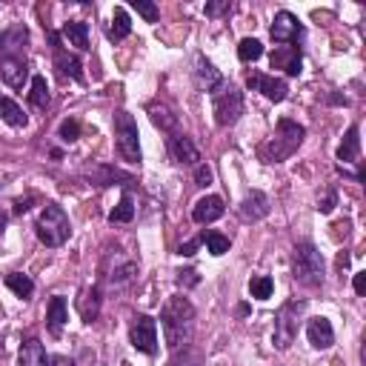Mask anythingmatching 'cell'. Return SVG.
<instances>
[{
	"instance_id": "obj_1",
	"label": "cell",
	"mask_w": 366,
	"mask_h": 366,
	"mask_svg": "<svg viewBox=\"0 0 366 366\" xmlns=\"http://www.w3.org/2000/svg\"><path fill=\"white\" fill-rule=\"evenodd\" d=\"M161 326H164L166 347L172 352L186 347L192 341V332H195V306L189 303V298L172 295L161 309Z\"/></svg>"
},
{
	"instance_id": "obj_2",
	"label": "cell",
	"mask_w": 366,
	"mask_h": 366,
	"mask_svg": "<svg viewBox=\"0 0 366 366\" xmlns=\"http://www.w3.org/2000/svg\"><path fill=\"white\" fill-rule=\"evenodd\" d=\"M303 138H306V129L301 123H295L289 118H280L278 126H275V135L257 149V154L266 164H280V161L289 158V154L298 152V146L303 143Z\"/></svg>"
},
{
	"instance_id": "obj_3",
	"label": "cell",
	"mask_w": 366,
	"mask_h": 366,
	"mask_svg": "<svg viewBox=\"0 0 366 366\" xmlns=\"http://www.w3.org/2000/svg\"><path fill=\"white\" fill-rule=\"evenodd\" d=\"M292 275L301 286H309V289H315V286L324 283V255L318 252L315 244H309V241H301L292 252Z\"/></svg>"
},
{
	"instance_id": "obj_4",
	"label": "cell",
	"mask_w": 366,
	"mask_h": 366,
	"mask_svg": "<svg viewBox=\"0 0 366 366\" xmlns=\"http://www.w3.org/2000/svg\"><path fill=\"white\" fill-rule=\"evenodd\" d=\"M35 229H38L40 244H46V246H51V249L63 246V244L69 241V232H72L69 215L63 212V206H58V203H46V206L40 209Z\"/></svg>"
},
{
	"instance_id": "obj_5",
	"label": "cell",
	"mask_w": 366,
	"mask_h": 366,
	"mask_svg": "<svg viewBox=\"0 0 366 366\" xmlns=\"http://www.w3.org/2000/svg\"><path fill=\"white\" fill-rule=\"evenodd\" d=\"M212 112L218 126H234L244 115V92L234 83H221L212 92Z\"/></svg>"
},
{
	"instance_id": "obj_6",
	"label": "cell",
	"mask_w": 366,
	"mask_h": 366,
	"mask_svg": "<svg viewBox=\"0 0 366 366\" xmlns=\"http://www.w3.org/2000/svg\"><path fill=\"white\" fill-rule=\"evenodd\" d=\"M115 138H118V152L120 158L129 164H141V132H138V120L129 115L126 109L115 112Z\"/></svg>"
},
{
	"instance_id": "obj_7",
	"label": "cell",
	"mask_w": 366,
	"mask_h": 366,
	"mask_svg": "<svg viewBox=\"0 0 366 366\" xmlns=\"http://www.w3.org/2000/svg\"><path fill=\"white\" fill-rule=\"evenodd\" d=\"M306 309L303 301H289L286 306H280L278 312V318H275V347L278 349H289L292 341H295V335H298V315Z\"/></svg>"
},
{
	"instance_id": "obj_8",
	"label": "cell",
	"mask_w": 366,
	"mask_h": 366,
	"mask_svg": "<svg viewBox=\"0 0 366 366\" xmlns=\"http://www.w3.org/2000/svg\"><path fill=\"white\" fill-rule=\"evenodd\" d=\"M129 341L132 347L143 355H154L158 352V321L152 315H138L129 326Z\"/></svg>"
},
{
	"instance_id": "obj_9",
	"label": "cell",
	"mask_w": 366,
	"mask_h": 366,
	"mask_svg": "<svg viewBox=\"0 0 366 366\" xmlns=\"http://www.w3.org/2000/svg\"><path fill=\"white\" fill-rule=\"evenodd\" d=\"M246 86H249L252 92H260L264 97L275 100V103H280V100H286V97H289V86H286V81H280V77H275V74L249 72V77H246Z\"/></svg>"
},
{
	"instance_id": "obj_10",
	"label": "cell",
	"mask_w": 366,
	"mask_h": 366,
	"mask_svg": "<svg viewBox=\"0 0 366 366\" xmlns=\"http://www.w3.org/2000/svg\"><path fill=\"white\" fill-rule=\"evenodd\" d=\"M269 35H272L275 43H298V40L303 38V26H301V20H298L292 12L280 9V12L275 15V23H272Z\"/></svg>"
},
{
	"instance_id": "obj_11",
	"label": "cell",
	"mask_w": 366,
	"mask_h": 366,
	"mask_svg": "<svg viewBox=\"0 0 366 366\" xmlns=\"http://www.w3.org/2000/svg\"><path fill=\"white\" fill-rule=\"evenodd\" d=\"M169 152H172V158H175L177 164H183V166H198V161H200V152H198V146L192 143V138L180 135V132H175V135L169 138Z\"/></svg>"
},
{
	"instance_id": "obj_12",
	"label": "cell",
	"mask_w": 366,
	"mask_h": 366,
	"mask_svg": "<svg viewBox=\"0 0 366 366\" xmlns=\"http://www.w3.org/2000/svg\"><path fill=\"white\" fill-rule=\"evenodd\" d=\"M269 198L264 195V192H257V189H252L246 198H244V203H241V218L246 221V223H255V221H264L266 215H269Z\"/></svg>"
},
{
	"instance_id": "obj_13",
	"label": "cell",
	"mask_w": 366,
	"mask_h": 366,
	"mask_svg": "<svg viewBox=\"0 0 366 366\" xmlns=\"http://www.w3.org/2000/svg\"><path fill=\"white\" fill-rule=\"evenodd\" d=\"M272 69H283L289 77H298L301 69H303V61H301V49L298 46H280L272 51Z\"/></svg>"
},
{
	"instance_id": "obj_14",
	"label": "cell",
	"mask_w": 366,
	"mask_h": 366,
	"mask_svg": "<svg viewBox=\"0 0 366 366\" xmlns=\"http://www.w3.org/2000/svg\"><path fill=\"white\" fill-rule=\"evenodd\" d=\"M0 77L12 89H23L26 77H29V63H26V58H0Z\"/></svg>"
},
{
	"instance_id": "obj_15",
	"label": "cell",
	"mask_w": 366,
	"mask_h": 366,
	"mask_svg": "<svg viewBox=\"0 0 366 366\" xmlns=\"http://www.w3.org/2000/svg\"><path fill=\"white\" fill-rule=\"evenodd\" d=\"M195 83H198L200 92H209V95H212V92L223 83V74H221L212 63H209L203 55H198V61H195Z\"/></svg>"
},
{
	"instance_id": "obj_16",
	"label": "cell",
	"mask_w": 366,
	"mask_h": 366,
	"mask_svg": "<svg viewBox=\"0 0 366 366\" xmlns=\"http://www.w3.org/2000/svg\"><path fill=\"white\" fill-rule=\"evenodd\" d=\"M223 212H226L223 200H221L218 195H206V198H200V200L195 203V209H192V221H195V223H212V221L223 218Z\"/></svg>"
},
{
	"instance_id": "obj_17",
	"label": "cell",
	"mask_w": 366,
	"mask_h": 366,
	"mask_svg": "<svg viewBox=\"0 0 366 366\" xmlns=\"http://www.w3.org/2000/svg\"><path fill=\"white\" fill-rule=\"evenodd\" d=\"M26 43H29L26 26H12L9 32L0 35V51H3V58H23Z\"/></svg>"
},
{
	"instance_id": "obj_18",
	"label": "cell",
	"mask_w": 366,
	"mask_h": 366,
	"mask_svg": "<svg viewBox=\"0 0 366 366\" xmlns=\"http://www.w3.org/2000/svg\"><path fill=\"white\" fill-rule=\"evenodd\" d=\"M306 337H309V344L315 347V349H329L335 344V329L326 318H312L306 324Z\"/></svg>"
},
{
	"instance_id": "obj_19",
	"label": "cell",
	"mask_w": 366,
	"mask_h": 366,
	"mask_svg": "<svg viewBox=\"0 0 366 366\" xmlns=\"http://www.w3.org/2000/svg\"><path fill=\"white\" fill-rule=\"evenodd\" d=\"M51 43H55V63H58L61 74L72 77V81H77V83H83V63H81V58L66 55V51L61 49V40H58V35H51Z\"/></svg>"
},
{
	"instance_id": "obj_20",
	"label": "cell",
	"mask_w": 366,
	"mask_h": 366,
	"mask_svg": "<svg viewBox=\"0 0 366 366\" xmlns=\"http://www.w3.org/2000/svg\"><path fill=\"white\" fill-rule=\"evenodd\" d=\"M66 321H69L66 298H61V295H58V298H51V301H49V309H46V326H49V332L55 335V337H61Z\"/></svg>"
},
{
	"instance_id": "obj_21",
	"label": "cell",
	"mask_w": 366,
	"mask_h": 366,
	"mask_svg": "<svg viewBox=\"0 0 366 366\" xmlns=\"http://www.w3.org/2000/svg\"><path fill=\"white\" fill-rule=\"evenodd\" d=\"M20 366H49V355L43 349V344L38 337H29L23 347H20V358H17Z\"/></svg>"
},
{
	"instance_id": "obj_22",
	"label": "cell",
	"mask_w": 366,
	"mask_h": 366,
	"mask_svg": "<svg viewBox=\"0 0 366 366\" xmlns=\"http://www.w3.org/2000/svg\"><path fill=\"white\" fill-rule=\"evenodd\" d=\"M358 154H360V129H358V126H349L347 135H344V141H341V146H337V161L355 164Z\"/></svg>"
},
{
	"instance_id": "obj_23",
	"label": "cell",
	"mask_w": 366,
	"mask_h": 366,
	"mask_svg": "<svg viewBox=\"0 0 366 366\" xmlns=\"http://www.w3.org/2000/svg\"><path fill=\"white\" fill-rule=\"evenodd\" d=\"M63 38L69 40V46L86 51V49H89V26H86L83 20H69V23L63 26Z\"/></svg>"
},
{
	"instance_id": "obj_24",
	"label": "cell",
	"mask_w": 366,
	"mask_h": 366,
	"mask_svg": "<svg viewBox=\"0 0 366 366\" xmlns=\"http://www.w3.org/2000/svg\"><path fill=\"white\" fill-rule=\"evenodd\" d=\"M138 275V260H126V264L115 266L109 275H106V283L112 286V289H123L126 283H132Z\"/></svg>"
},
{
	"instance_id": "obj_25",
	"label": "cell",
	"mask_w": 366,
	"mask_h": 366,
	"mask_svg": "<svg viewBox=\"0 0 366 366\" xmlns=\"http://www.w3.org/2000/svg\"><path fill=\"white\" fill-rule=\"evenodd\" d=\"M0 120L9 123V126H15V129H20V126L29 123L26 112L17 106V103H15L12 97H0Z\"/></svg>"
},
{
	"instance_id": "obj_26",
	"label": "cell",
	"mask_w": 366,
	"mask_h": 366,
	"mask_svg": "<svg viewBox=\"0 0 366 366\" xmlns=\"http://www.w3.org/2000/svg\"><path fill=\"white\" fill-rule=\"evenodd\" d=\"M77 309H81V315L86 324H92L97 315H100V289L97 286H92V289H86L81 295V301H77Z\"/></svg>"
},
{
	"instance_id": "obj_27",
	"label": "cell",
	"mask_w": 366,
	"mask_h": 366,
	"mask_svg": "<svg viewBox=\"0 0 366 366\" xmlns=\"http://www.w3.org/2000/svg\"><path fill=\"white\" fill-rule=\"evenodd\" d=\"M132 35V20H129V12L126 9H115V15H112V26H109V38L112 40H123V38H129Z\"/></svg>"
},
{
	"instance_id": "obj_28",
	"label": "cell",
	"mask_w": 366,
	"mask_h": 366,
	"mask_svg": "<svg viewBox=\"0 0 366 366\" xmlns=\"http://www.w3.org/2000/svg\"><path fill=\"white\" fill-rule=\"evenodd\" d=\"M6 286L17 295V298H32V292H35V280L32 278H26V275H20V272H9L6 275Z\"/></svg>"
},
{
	"instance_id": "obj_29",
	"label": "cell",
	"mask_w": 366,
	"mask_h": 366,
	"mask_svg": "<svg viewBox=\"0 0 366 366\" xmlns=\"http://www.w3.org/2000/svg\"><path fill=\"white\" fill-rule=\"evenodd\" d=\"M169 366H206V360H203V355H200L198 349H192V347L186 344V347L175 349V355H172Z\"/></svg>"
},
{
	"instance_id": "obj_30",
	"label": "cell",
	"mask_w": 366,
	"mask_h": 366,
	"mask_svg": "<svg viewBox=\"0 0 366 366\" xmlns=\"http://www.w3.org/2000/svg\"><path fill=\"white\" fill-rule=\"evenodd\" d=\"M238 58H241L244 63L260 61V58H264V43H260L257 38H244V40L238 43Z\"/></svg>"
},
{
	"instance_id": "obj_31",
	"label": "cell",
	"mask_w": 366,
	"mask_h": 366,
	"mask_svg": "<svg viewBox=\"0 0 366 366\" xmlns=\"http://www.w3.org/2000/svg\"><path fill=\"white\" fill-rule=\"evenodd\" d=\"M132 218H135V200H132V195L126 192V195L120 198V203L109 212V221H112V223H129Z\"/></svg>"
},
{
	"instance_id": "obj_32",
	"label": "cell",
	"mask_w": 366,
	"mask_h": 366,
	"mask_svg": "<svg viewBox=\"0 0 366 366\" xmlns=\"http://www.w3.org/2000/svg\"><path fill=\"white\" fill-rule=\"evenodd\" d=\"M29 100H32V106H38V109H46V106H49V83H46L43 74H35V77H32Z\"/></svg>"
},
{
	"instance_id": "obj_33",
	"label": "cell",
	"mask_w": 366,
	"mask_h": 366,
	"mask_svg": "<svg viewBox=\"0 0 366 366\" xmlns=\"http://www.w3.org/2000/svg\"><path fill=\"white\" fill-rule=\"evenodd\" d=\"M249 292H252V298H257V301H269L272 292H275V283H272L269 275H255V278L249 280Z\"/></svg>"
},
{
	"instance_id": "obj_34",
	"label": "cell",
	"mask_w": 366,
	"mask_h": 366,
	"mask_svg": "<svg viewBox=\"0 0 366 366\" xmlns=\"http://www.w3.org/2000/svg\"><path fill=\"white\" fill-rule=\"evenodd\" d=\"M149 115H152V123H154V126H161L164 132H172V135H175L177 118H175L166 106H158V103H154V106H149Z\"/></svg>"
},
{
	"instance_id": "obj_35",
	"label": "cell",
	"mask_w": 366,
	"mask_h": 366,
	"mask_svg": "<svg viewBox=\"0 0 366 366\" xmlns=\"http://www.w3.org/2000/svg\"><path fill=\"white\" fill-rule=\"evenodd\" d=\"M89 177L97 183V186H112L115 180H126V183H132V177L120 175V172H118V169H112V166H97L95 172H89Z\"/></svg>"
},
{
	"instance_id": "obj_36",
	"label": "cell",
	"mask_w": 366,
	"mask_h": 366,
	"mask_svg": "<svg viewBox=\"0 0 366 366\" xmlns=\"http://www.w3.org/2000/svg\"><path fill=\"white\" fill-rule=\"evenodd\" d=\"M203 241H206L209 255H215V257L229 252V238H226V234H221V232H206V234H203Z\"/></svg>"
},
{
	"instance_id": "obj_37",
	"label": "cell",
	"mask_w": 366,
	"mask_h": 366,
	"mask_svg": "<svg viewBox=\"0 0 366 366\" xmlns=\"http://www.w3.org/2000/svg\"><path fill=\"white\" fill-rule=\"evenodd\" d=\"M58 138H61L63 143H74L77 138H81V123H77L74 118H66V120L61 123V129H58Z\"/></svg>"
},
{
	"instance_id": "obj_38",
	"label": "cell",
	"mask_w": 366,
	"mask_h": 366,
	"mask_svg": "<svg viewBox=\"0 0 366 366\" xmlns=\"http://www.w3.org/2000/svg\"><path fill=\"white\" fill-rule=\"evenodd\" d=\"M132 9L138 12V15H143L149 23H154V20H158L161 17V12H158V6H154L152 3V0H132Z\"/></svg>"
},
{
	"instance_id": "obj_39",
	"label": "cell",
	"mask_w": 366,
	"mask_h": 366,
	"mask_svg": "<svg viewBox=\"0 0 366 366\" xmlns=\"http://www.w3.org/2000/svg\"><path fill=\"white\" fill-rule=\"evenodd\" d=\"M212 169H209L206 164H198L195 166V186H200V189H206V186H212Z\"/></svg>"
},
{
	"instance_id": "obj_40",
	"label": "cell",
	"mask_w": 366,
	"mask_h": 366,
	"mask_svg": "<svg viewBox=\"0 0 366 366\" xmlns=\"http://www.w3.org/2000/svg\"><path fill=\"white\" fill-rule=\"evenodd\" d=\"M203 234H206V232H200L198 238H192V241H186V244H180V246H177V255H180V257H192V255L198 252V246L203 244Z\"/></svg>"
},
{
	"instance_id": "obj_41",
	"label": "cell",
	"mask_w": 366,
	"mask_h": 366,
	"mask_svg": "<svg viewBox=\"0 0 366 366\" xmlns=\"http://www.w3.org/2000/svg\"><path fill=\"white\" fill-rule=\"evenodd\" d=\"M223 12H232V3L229 0H215V3H206V15L209 17H218Z\"/></svg>"
},
{
	"instance_id": "obj_42",
	"label": "cell",
	"mask_w": 366,
	"mask_h": 366,
	"mask_svg": "<svg viewBox=\"0 0 366 366\" xmlns=\"http://www.w3.org/2000/svg\"><path fill=\"white\" fill-rule=\"evenodd\" d=\"M177 283H180V286H198V283H200V275H198L195 269H180V272H177Z\"/></svg>"
},
{
	"instance_id": "obj_43",
	"label": "cell",
	"mask_w": 366,
	"mask_h": 366,
	"mask_svg": "<svg viewBox=\"0 0 366 366\" xmlns=\"http://www.w3.org/2000/svg\"><path fill=\"white\" fill-rule=\"evenodd\" d=\"M335 203H337V195L329 189V192H326V195L318 200V212H321V215H329L332 209H335Z\"/></svg>"
},
{
	"instance_id": "obj_44",
	"label": "cell",
	"mask_w": 366,
	"mask_h": 366,
	"mask_svg": "<svg viewBox=\"0 0 366 366\" xmlns=\"http://www.w3.org/2000/svg\"><path fill=\"white\" fill-rule=\"evenodd\" d=\"M355 292H358V295H366V272H358V275H355Z\"/></svg>"
},
{
	"instance_id": "obj_45",
	"label": "cell",
	"mask_w": 366,
	"mask_h": 366,
	"mask_svg": "<svg viewBox=\"0 0 366 366\" xmlns=\"http://www.w3.org/2000/svg\"><path fill=\"white\" fill-rule=\"evenodd\" d=\"M29 203H32V200H17V203H15V215L29 212Z\"/></svg>"
},
{
	"instance_id": "obj_46",
	"label": "cell",
	"mask_w": 366,
	"mask_h": 366,
	"mask_svg": "<svg viewBox=\"0 0 366 366\" xmlns=\"http://www.w3.org/2000/svg\"><path fill=\"white\" fill-rule=\"evenodd\" d=\"M337 266L347 269V266H349V255H341V257H337Z\"/></svg>"
},
{
	"instance_id": "obj_47",
	"label": "cell",
	"mask_w": 366,
	"mask_h": 366,
	"mask_svg": "<svg viewBox=\"0 0 366 366\" xmlns=\"http://www.w3.org/2000/svg\"><path fill=\"white\" fill-rule=\"evenodd\" d=\"M55 366H72V360H66V358H55Z\"/></svg>"
},
{
	"instance_id": "obj_48",
	"label": "cell",
	"mask_w": 366,
	"mask_h": 366,
	"mask_svg": "<svg viewBox=\"0 0 366 366\" xmlns=\"http://www.w3.org/2000/svg\"><path fill=\"white\" fill-rule=\"evenodd\" d=\"M3 226H6V215L0 212V232H3Z\"/></svg>"
}]
</instances>
